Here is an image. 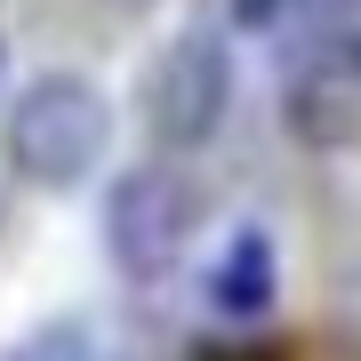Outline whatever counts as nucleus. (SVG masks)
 <instances>
[{"instance_id": "1", "label": "nucleus", "mask_w": 361, "mask_h": 361, "mask_svg": "<svg viewBox=\"0 0 361 361\" xmlns=\"http://www.w3.org/2000/svg\"><path fill=\"white\" fill-rule=\"evenodd\" d=\"M0 153H8V169L32 193H73V185H89L104 169V153H113V97H104L89 73H32L25 89L8 97Z\"/></svg>"}, {"instance_id": "10", "label": "nucleus", "mask_w": 361, "mask_h": 361, "mask_svg": "<svg viewBox=\"0 0 361 361\" xmlns=\"http://www.w3.org/2000/svg\"><path fill=\"white\" fill-rule=\"evenodd\" d=\"M0 56H8V49H0Z\"/></svg>"}, {"instance_id": "4", "label": "nucleus", "mask_w": 361, "mask_h": 361, "mask_svg": "<svg viewBox=\"0 0 361 361\" xmlns=\"http://www.w3.org/2000/svg\"><path fill=\"white\" fill-rule=\"evenodd\" d=\"M281 129L305 153H361V40H305L281 80Z\"/></svg>"}, {"instance_id": "5", "label": "nucleus", "mask_w": 361, "mask_h": 361, "mask_svg": "<svg viewBox=\"0 0 361 361\" xmlns=\"http://www.w3.org/2000/svg\"><path fill=\"white\" fill-rule=\"evenodd\" d=\"M209 305L225 322H265L281 305V249H273L265 225H233L217 265H209Z\"/></svg>"}, {"instance_id": "2", "label": "nucleus", "mask_w": 361, "mask_h": 361, "mask_svg": "<svg viewBox=\"0 0 361 361\" xmlns=\"http://www.w3.org/2000/svg\"><path fill=\"white\" fill-rule=\"evenodd\" d=\"M193 225H201L193 177H177L161 161L121 169L113 193H104V257H113L121 281H161V273H177Z\"/></svg>"}, {"instance_id": "3", "label": "nucleus", "mask_w": 361, "mask_h": 361, "mask_svg": "<svg viewBox=\"0 0 361 361\" xmlns=\"http://www.w3.org/2000/svg\"><path fill=\"white\" fill-rule=\"evenodd\" d=\"M233 113V49L217 32H177L145 73V129L161 153H201Z\"/></svg>"}, {"instance_id": "6", "label": "nucleus", "mask_w": 361, "mask_h": 361, "mask_svg": "<svg viewBox=\"0 0 361 361\" xmlns=\"http://www.w3.org/2000/svg\"><path fill=\"white\" fill-rule=\"evenodd\" d=\"M8 361H104V337L89 322H40L8 345Z\"/></svg>"}, {"instance_id": "9", "label": "nucleus", "mask_w": 361, "mask_h": 361, "mask_svg": "<svg viewBox=\"0 0 361 361\" xmlns=\"http://www.w3.org/2000/svg\"><path fill=\"white\" fill-rule=\"evenodd\" d=\"M97 8H113V16H145V8H161V0H97Z\"/></svg>"}, {"instance_id": "8", "label": "nucleus", "mask_w": 361, "mask_h": 361, "mask_svg": "<svg viewBox=\"0 0 361 361\" xmlns=\"http://www.w3.org/2000/svg\"><path fill=\"white\" fill-rule=\"evenodd\" d=\"M289 8H297V0H225V16H233L241 32H265V25H281Z\"/></svg>"}, {"instance_id": "7", "label": "nucleus", "mask_w": 361, "mask_h": 361, "mask_svg": "<svg viewBox=\"0 0 361 361\" xmlns=\"http://www.w3.org/2000/svg\"><path fill=\"white\" fill-rule=\"evenodd\" d=\"M361 40V0H313V40Z\"/></svg>"}]
</instances>
